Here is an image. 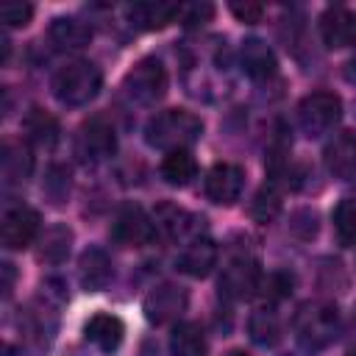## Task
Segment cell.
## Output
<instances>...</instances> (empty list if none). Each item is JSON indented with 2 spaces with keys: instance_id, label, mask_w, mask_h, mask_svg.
Here are the masks:
<instances>
[{
  "instance_id": "d6a6232c",
  "label": "cell",
  "mask_w": 356,
  "mask_h": 356,
  "mask_svg": "<svg viewBox=\"0 0 356 356\" xmlns=\"http://www.w3.org/2000/svg\"><path fill=\"white\" fill-rule=\"evenodd\" d=\"M345 75H348V81H353V83H356V58L348 64V72H345Z\"/></svg>"
},
{
  "instance_id": "4dcf8cb0",
  "label": "cell",
  "mask_w": 356,
  "mask_h": 356,
  "mask_svg": "<svg viewBox=\"0 0 356 356\" xmlns=\"http://www.w3.org/2000/svg\"><path fill=\"white\" fill-rule=\"evenodd\" d=\"M181 14H184V25H186V28H197V25H203V22L211 19L214 6H209V3H195V6H186Z\"/></svg>"
},
{
  "instance_id": "9a60e30c",
  "label": "cell",
  "mask_w": 356,
  "mask_h": 356,
  "mask_svg": "<svg viewBox=\"0 0 356 356\" xmlns=\"http://www.w3.org/2000/svg\"><path fill=\"white\" fill-rule=\"evenodd\" d=\"M217 264V245L206 236H195L178 256V270L192 278H206Z\"/></svg>"
},
{
  "instance_id": "9c48e42d",
  "label": "cell",
  "mask_w": 356,
  "mask_h": 356,
  "mask_svg": "<svg viewBox=\"0 0 356 356\" xmlns=\"http://www.w3.org/2000/svg\"><path fill=\"white\" fill-rule=\"evenodd\" d=\"M0 236H3V245L8 250L28 248L39 236V214L31 206H14V209H8L3 214Z\"/></svg>"
},
{
  "instance_id": "603a6c76",
  "label": "cell",
  "mask_w": 356,
  "mask_h": 356,
  "mask_svg": "<svg viewBox=\"0 0 356 356\" xmlns=\"http://www.w3.org/2000/svg\"><path fill=\"white\" fill-rule=\"evenodd\" d=\"M161 175L170 186H186L197 175V161L189 150H172L161 161Z\"/></svg>"
},
{
  "instance_id": "52a82bcc",
  "label": "cell",
  "mask_w": 356,
  "mask_h": 356,
  "mask_svg": "<svg viewBox=\"0 0 356 356\" xmlns=\"http://www.w3.org/2000/svg\"><path fill=\"white\" fill-rule=\"evenodd\" d=\"M156 234V222L147 217L142 206H125L111 222V239L125 245V248H139L147 245Z\"/></svg>"
},
{
  "instance_id": "e575fe53",
  "label": "cell",
  "mask_w": 356,
  "mask_h": 356,
  "mask_svg": "<svg viewBox=\"0 0 356 356\" xmlns=\"http://www.w3.org/2000/svg\"><path fill=\"white\" fill-rule=\"evenodd\" d=\"M348 356H356V350H350V353H348Z\"/></svg>"
},
{
  "instance_id": "f1b7e54d",
  "label": "cell",
  "mask_w": 356,
  "mask_h": 356,
  "mask_svg": "<svg viewBox=\"0 0 356 356\" xmlns=\"http://www.w3.org/2000/svg\"><path fill=\"white\" fill-rule=\"evenodd\" d=\"M44 189L53 197V203H61L67 197V192H70V172L64 167H53L47 181H44Z\"/></svg>"
},
{
  "instance_id": "836d02e7",
  "label": "cell",
  "mask_w": 356,
  "mask_h": 356,
  "mask_svg": "<svg viewBox=\"0 0 356 356\" xmlns=\"http://www.w3.org/2000/svg\"><path fill=\"white\" fill-rule=\"evenodd\" d=\"M228 356H248V353H245V350H231Z\"/></svg>"
},
{
  "instance_id": "ffe728a7",
  "label": "cell",
  "mask_w": 356,
  "mask_h": 356,
  "mask_svg": "<svg viewBox=\"0 0 356 356\" xmlns=\"http://www.w3.org/2000/svg\"><path fill=\"white\" fill-rule=\"evenodd\" d=\"M153 222H156V228H159L167 239H181V236L197 231V225H195L197 217H192L189 211H184V209H178V206H172V203H161V206L156 209Z\"/></svg>"
},
{
  "instance_id": "8fae6325",
  "label": "cell",
  "mask_w": 356,
  "mask_h": 356,
  "mask_svg": "<svg viewBox=\"0 0 356 356\" xmlns=\"http://www.w3.org/2000/svg\"><path fill=\"white\" fill-rule=\"evenodd\" d=\"M242 186H245V172L236 164L220 161L206 172V195L217 206H231L234 200H239Z\"/></svg>"
},
{
  "instance_id": "ba28073f",
  "label": "cell",
  "mask_w": 356,
  "mask_h": 356,
  "mask_svg": "<svg viewBox=\"0 0 356 356\" xmlns=\"http://www.w3.org/2000/svg\"><path fill=\"white\" fill-rule=\"evenodd\" d=\"M261 286V273H259V264L256 259L250 256H236L225 264L222 270V278H220V289L225 298L231 300H245L250 298L256 289Z\"/></svg>"
},
{
  "instance_id": "f546056e",
  "label": "cell",
  "mask_w": 356,
  "mask_h": 356,
  "mask_svg": "<svg viewBox=\"0 0 356 356\" xmlns=\"http://www.w3.org/2000/svg\"><path fill=\"white\" fill-rule=\"evenodd\" d=\"M275 211H278V195L267 186V189H261V192L256 195V200H253V217H256V220H273Z\"/></svg>"
},
{
  "instance_id": "5bb4252c",
  "label": "cell",
  "mask_w": 356,
  "mask_h": 356,
  "mask_svg": "<svg viewBox=\"0 0 356 356\" xmlns=\"http://www.w3.org/2000/svg\"><path fill=\"white\" fill-rule=\"evenodd\" d=\"M181 6L178 3H164V0H145V3H134L125 8L131 25L142 28V31H161L170 22H175L181 17Z\"/></svg>"
},
{
  "instance_id": "7a4b0ae2",
  "label": "cell",
  "mask_w": 356,
  "mask_h": 356,
  "mask_svg": "<svg viewBox=\"0 0 356 356\" xmlns=\"http://www.w3.org/2000/svg\"><path fill=\"white\" fill-rule=\"evenodd\" d=\"M100 86H103V72L95 61L86 58L70 61L53 75V95L64 106H83L95 100Z\"/></svg>"
},
{
  "instance_id": "83f0119b",
  "label": "cell",
  "mask_w": 356,
  "mask_h": 356,
  "mask_svg": "<svg viewBox=\"0 0 356 356\" xmlns=\"http://www.w3.org/2000/svg\"><path fill=\"white\" fill-rule=\"evenodd\" d=\"M33 17V6L31 3H22V0H8L0 6V19L3 25L8 28H25Z\"/></svg>"
},
{
  "instance_id": "44dd1931",
  "label": "cell",
  "mask_w": 356,
  "mask_h": 356,
  "mask_svg": "<svg viewBox=\"0 0 356 356\" xmlns=\"http://www.w3.org/2000/svg\"><path fill=\"white\" fill-rule=\"evenodd\" d=\"M0 164H3V178H6V184H19V181H25V178L31 175V170H33V156H31L28 145L8 139V142L3 145Z\"/></svg>"
},
{
  "instance_id": "e0dca14e",
  "label": "cell",
  "mask_w": 356,
  "mask_h": 356,
  "mask_svg": "<svg viewBox=\"0 0 356 356\" xmlns=\"http://www.w3.org/2000/svg\"><path fill=\"white\" fill-rule=\"evenodd\" d=\"M78 281L86 292H97L111 281V261L100 248H89L78 261Z\"/></svg>"
},
{
  "instance_id": "277c9868",
  "label": "cell",
  "mask_w": 356,
  "mask_h": 356,
  "mask_svg": "<svg viewBox=\"0 0 356 356\" xmlns=\"http://www.w3.org/2000/svg\"><path fill=\"white\" fill-rule=\"evenodd\" d=\"M122 89L134 103H142V106H150V103L161 100L164 92H167V72H164L161 61L153 58V56L139 58L128 70V75L122 81Z\"/></svg>"
},
{
  "instance_id": "5b68a950",
  "label": "cell",
  "mask_w": 356,
  "mask_h": 356,
  "mask_svg": "<svg viewBox=\"0 0 356 356\" xmlns=\"http://www.w3.org/2000/svg\"><path fill=\"white\" fill-rule=\"evenodd\" d=\"M342 117V100L334 92H312L298 106V125L306 136L328 134Z\"/></svg>"
},
{
  "instance_id": "1f68e13d",
  "label": "cell",
  "mask_w": 356,
  "mask_h": 356,
  "mask_svg": "<svg viewBox=\"0 0 356 356\" xmlns=\"http://www.w3.org/2000/svg\"><path fill=\"white\" fill-rule=\"evenodd\" d=\"M231 14L239 22H259L261 14H264V6H259V3H231Z\"/></svg>"
},
{
  "instance_id": "d590c367",
  "label": "cell",
  "mask_w": 356,
  "mask_h": 356,
  "mask_svg": "<svg viewBox=\"0 0 356 356\" xmlns=\"http://www.w3.org/2000/svg\"><path fill=\"white\" fill-rule=\"evenodd\" d=\"M353 200H356V197H353Z\"/></svg>"
},
{
  "instance_id": "6da1fadb",
  "label": "cell",
  "mask_w": 356,
  "mask_h": 356,
  "mask_svg": "<svg viewBox=\"0 0 356 356\" xmlns=\"http://www.w3.org/2000/svg\"><path fill=\"white\" fill-rule=\"evenodd\" d=\"M203 134V122L200 117H195L186 108H167L156 117L147 120L145 125V139L150 147L159 150H186L189 145H195Z\"/></svg>"
},
{
  "instance_id": "7c38bea8",
  "label": "cell",
  "mask_w": 356,
  "mask_h": 356,
  "mask_svg": "<svg viewBox=\"0 0 356 356\" xmlns=\"http://www.w3.org/2000/svg\"><path fill=\"white\" fill-rule=\"evenodd\" d=\"M320 36L328 50H342L356 42V17L345 6H328L320 17Z\"/></svg>"
},
{
  "instance_id": "4fadbf2b",
  "label": "cell",
  "mask_w": 356,
  "mask_h": 356,
  "mask_svg": "<svg viewBox=\"0 0 356 356\" xmlns=\"http://www.w3.org/2000/svg\"><path fill=\"white\" fill-rule=\"evenodd\" d=\"M325 170L334 178H353L356 175V134L353 131H339L323 150Z\"/></svg>"
},
{
  "instance_id": "7402d4cb",
  "label": "cell",
  "mask_w": 356,
  "mask_h": 356,
  "mask_svg": "<svg viewBox=\"0 0 356 356\" xmlns=\"http://www.w3.org/2000/svg\"><path fill=\"white\" fill-rule=\"evenodd\" d=\"M172 356H206V337L197 323H178L170 334Z\"/></svg>"
},
{
  "instance_id": "ac0fdd59",
  "label": "cell",
  "mask_w": 356,
  "mask_h": 356,
  "mask_svg": "<svg viewBox=\"0 0 356 356\" xmlns=\"http://www.w3.org/2000/svg\"><path fill=\"white\" fill-rule=\"evenodd\" d=\"M50 42L56 44V50L72 53L92 42V28L75 17H58L50 25Z\"/></svg>"
},
{
  "instance_id": "2e32d148",
  "label": "cell",
  "mask_w": 356,
  "mask_h": 356,
  "mask_svg": "<svg viewBox=\"0 0 356 356\" xmlns=\"http://www.w3.org/2000/svg\"><path fill=\"white\" fill-rule=\"evenodd\" d=\"M83 334L92 345H97L103 353H111L120 348L122 337H125V325L117 314H95L89 317V323L83 325Z\"/></svg>"
},
{
  "instance_id": "484cf974",
  "label": "cell",
  "mask_w": 356,
  "mask_h": 356,
  "mask_svg": "<svg viewBox=\"0 0 356 356\" xmlns=\"http://www.w3.org/2000/svg\"><path fill=\"white\" fill-rule=\"evenodd\" d=\"M250 337H253V342H259V345H275L278 337H281V323H278L275 312L259 309V312L250 317Z\"/></svg>"
},
{
  "instance_id": "30bf717a",
  "label": "cell",
  "mask_w": 356,
  "mask_h": 356,
  "mask_svg": "<svg viewBox=\"0 0 356 356\" xmlns=\"http://www.w3.org/2000/svg\"><path fill=\"white\" fill-rule=\"evenodd\" d=\"M142 309H145V317L150 323H156V325L172 323L186 309V292L181 286H175V284H159L145 295Z\"/></svg>"
},
{
  "instance_id": "d4e9b609",
  "label": "cell",
  "mask_w": 356,
  "mask_h": 356,
  "mask_svg": "<svg viewBox=\"0 0 356 356\" xmlns=\"http://www.w3.org/2000/svg\"><path fill=\"white\" fill-rule=\"evenodd\" d=\"M70 242H72V231L67 225H53L50 231H44V236L39 239V259L42 261H50V264H58L67 259L70 253Z\"/></svg>"
},
{
  "instance_id": "3957f363",
  "label": "cell",
  "mask_w": 356,
  "mask_h": 356,
  "mask_svg": "<svg viewBox=\"0 0 356 356\" xmlns=\"http://www.w3.org/2000/svg\"><path fill=\"white\" fill-rule=\"evenodd\" d=\"M337 325H339V314H337V306L331 303H309L300 309L295 320L298 339L309 350L325 348L337 337Z\"/></svg>"
},
{
  "instance_id": "8992f818",
  "label": "cell",
  "mask_w": 356,
  "mask_h": 356,
  "mask_svg": "<svg viewBox=\"0 0 356 356\" xmlns=\"http://www.w3.org/2000/svg\"><path fill=\"white\" fill-rule=\"evenodd\" d=\"M117 150V134L103 117H92L78 128L75 153L81 161H103Z\"/></svg>"
},
{
  "instance_id": "d6986e66",
  "label": "cell",
  "mask_w": 356,
  "mask_h": 356,
  "mask_svg": "<svg viewBox=\"0 0 356 356\" xmlns=\"http://www.w3.org/2000/svg\"><path fill=\"white\" fill-rule=\"evenodd\" d=\"M239 64L245 70V75H250L253 81H264L275 72V53L261 42V39H248L239 50Z\"/></svg>"
},
{
  "instance_id": "cb8c5ba5",
  "label": "cell",
  "mask_w": 356,
  "mask_h": 356,
  "mask_svg": "<svg viewBox=\"0 0 356 356\" xmlns=\"http://www.w3.org/2000/svg\"><path fill=\"white\" fill-rule=\"evenodd\" d=\"M22 128H25L28 139L36 142L39 147H53L58 139V122L42 108H31L28 117L22 120Z\"/></svg>"
},
{
  "instance_id": "4316f807",
  "label": "cell",
  "mask_w": 356,
  "mask_h": 356,
  "mask_svg": "<svg viewBox=\"0 0 356 356\" xmlns=\"http://www.w3.org/2000/svg\"><path fill=\"white\" fill-rule=\"evenodd\" d=\"M331 220H334V231L339 234V239L345 245L356 242V200L353 197L339 200V206L334 209Z\"/></svg>"
}]
</instances>
